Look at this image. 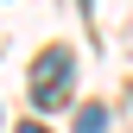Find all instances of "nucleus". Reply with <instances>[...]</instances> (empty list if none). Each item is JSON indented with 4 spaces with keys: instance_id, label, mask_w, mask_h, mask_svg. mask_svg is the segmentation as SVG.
<instances>
[{
    "instance_id": "obj_1",
    "label": "nucleus",
    "mask_w": 133,
    "mask_h": 133,
    "mask_svg": "<svg viewBox=\"0 0 133 133\" xmlns=\"http://www.w3.org/2000/svg\"><path fill=\"white\" fill-rule=\"evenodd\" d=\"M70 51L63 44H51V51L38 57V70H32V108H63L70 102Z\"/></svg>"
},
{
    "instance_id": "obj_3",
    "label": "nucleus",
    "mask_w": 133,
    "mask_h": 133,
    "mask_svg": "<svg viewBox=\"0 0 133 133\" xmlns=\"http://www.w3.org/2000/svg\"><path fill=\"white\" fill-rule=\"evenodd\" d=\"M19 133H44V127H32V121H25V127H19Z\"/></svg>"
},
{
    "instance_id": "obj_2",
    "label": "nucleus",
    "mask_w": 133,
    "mask_h": 133,
    "mask_svg": "<svg viewBox=\"0 0 133 133\" xmlns=\"http://www.w3.org/2000/svg\"><path fill=\"white\" fill-rule=\"evenodd\" d=\"M102 127H108V108L102 102H89V108L76 114V133H102Z\"/></svg>"
}]
</instances>
